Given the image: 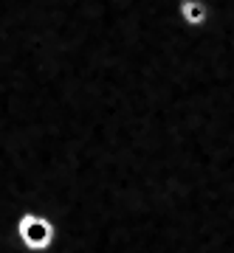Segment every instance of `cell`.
Instances as JSON below:
<instances>
[{
  "mask_svg": "<svg viewBox=\"0 0 234 253\" xmlns=\"http://www.w3.org/2000/svg\"><path fill=\"white\" fill-rule=\"evenodd\" d=\"M175 17H178L180 26L200 31L212 20V6H209V0H178L175 3Z\"/></svg>",
  "mask_w": 234,
  "mask_h": 253,
  "instance_id": "obj_1",
  "label": "cell"
}]
</instances>
